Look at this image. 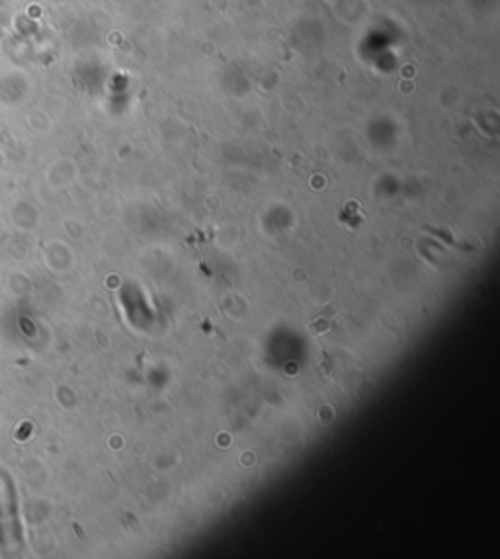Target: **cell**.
<instances>
[{
  "instance_id": "6da1fadb",
  "label": "cell",
  "mask_w": 500,
  "mask_h": 559,
  "mask_svg": "<svg viewBox=\"0 0 500 559\" xmlns=\"http://www.w3.org/2000/svg\"><path fill=\"white\" fill-rule=\"evenodd\" d=\"M19 516H16V501L14 491L10 487V479L0 477V550L4 554L16 551V538H19Z\"/></svg>"
}]
</instances>
